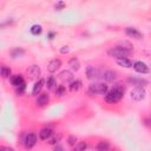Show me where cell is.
Segmentation results:
<instances>
[{
    "instance_id": "obj_11",
    "label": "cell",
    "mask_w": 151,
    "mask_h": 151,
    "mask_svg": "<svg viewBox=\"0 0 151 151\" xmlns=\"http://www.w3.org/2000/svg\"><path fill=\"white\" fill-rule=\"evenodd\" d=\"M125 33H126V35H129L130 38H133V39H142L143 38V34L134 27H126Z\"/></svg>"
},
{
    "instance_id": "obj_25",
    "label": "cell",
    "mask_w": 151,
    "mask_h": 151,
    "mask_svg": "<svg viewBox=\"0 0 151 151\" xmlns=\"http://www.w3.org/2000/svg\"><path fill=\"white\" fill-rule=\"evenodd\" d=\"M0 76L2 78H8L11 76V68L7 66H1L0 67Z\"/></svg>"
},
{
    "instance_id": "obj_6",
    "label": "cell",
    "mask_w": 151,
    "mask_h": 151,
    "mask_svg": "<svg viewBox=\"0 0 151 151\" xmlns=\"http://www.w3.org/2000/svg\"><path fill=\"white\" fill-rule=\"evenodd\" d=\"M145 88L144 87H134L132 91H131V98L136 101H140L145 98Z\"/></svg>"
},
{
    "instance_id": "obj_24",
    "label": "cell",
    "mask_w": 151,
    "mask_h": 151,
    "mask_svg": "<svg viewBox=\"0 0 151 151\" xmlns=\"http://www.w3.org/2000/svg\"><path fill=\"white\" fill-rule=\"evenodd\" d=\"M68 65L71 66V68H72L73 71H78L79 67H80V64H79L78 58H71L70 61H68Z\"/></svg>"
},
{
    "instance_id": "obj_2",
    "label": "cell",
    "mask_w": 151,
    "mask_h": 151,
    "mask_svg": "<svg viewBox=\"0 0 151 151\" xmlns=\"http://www.w3.org/2000/svg\"><path fill=\"white\" fill-rule=\"evenodd\" d=\"M107 54L112 58H116V59H119V58H126L127 55L131 54V51H126V50H123L118 46L116 47H112L107 51Z\"/></svg>"
},
{
    "instance_id": "obj_8",
    "label": "cell",
    "mask_w": 151,
    "mask_h": 151,
    "mask_svg": "<svg viewBox=\"0 0 151 151\" xmlns=\"http://www.w3.org/2000/svg\"><path fill=\"white\" fill-rule=\"evenodd\" d=\"M127 81H129L130 84L134 85L136 87H144L145 85L149 84V81H147L146 79L140 78V77H130V78L127 79Z\"/></svg>"
},
{
    "instance_id": "obj_9",
    "label": "cell",
    "mask_w": 151,
    "mask_h": 151,
    "mask_svg": "<svg viewBox=\"0 0 151 151\" xmlns=\"http://www.w3.org/2000/svg\"><path fill=\"white\" fill-rule=\"evenodd\" d=\"M40 73L41 71L38 65H32L29 68H27V76L29 77V79H33V80L38 79L40 77Z\"/></svg>"
},
{
    "instance_id": "obj_20",
    "label": "cell",
    "mask_w": 151,
    "mask_h": 151,
    "mask_svg": "<svg viewBox=\"0 0 151 151\" xmlns=\"http://www.w3.org/2000/svg\"><path fill=\"white\" fill-rule=\"evenodd\" d=\"M61 139V134L60 133H53L48 139H47V143L51 144V145H57V143Z\"/></svg>"
},
{
    "instance_id": "obj_26",
    "label": "cell",
    "mask_w": 151,
    "mask_h": 151,
    "mask_svg": "<svg viewBox=\"0 0 151 151\" xmlns=\"http://www.w3.org/2000/svg\"><path fill=\"white\" fill-rule=\"evenodd\" d=\"M86 147H87L86 142H79V143H77V144L74 145V147H73L72 151H85Z\"/></svg>"
},
{
    "instance_id": "obj_23",
    "label": "cell",
    "mask_w": 151,
    "mask_h": 151,
    "mask_svg": "<svg viewBox=\"0 0 151 151\" xmlns=\"http://www.w3.org/2000/svg\"><path fill=\"white\" fill-rule=\"evenodd\" d=\"M80 87H81V81H80L79 79H76V80H73V81L70 83V90H71L72 92L78 91Z\"/></svg>"
},
{
    "instance_id": "obj_4",
    "label": "cell",
    "mask_w": 151,
    "mask_h": 151,
    "mask_svg": "<svg viewBox=\"0 0 151 151\" xmlns=\"http://www.w3.org/2000/svg\"><path fill=\"white\" fill-rule=\"evenodd\" d=\"M21 143L24 144L25 149L29 150L32 149L35 144H37V134L34 132H29V133H26L24 138H21Z\"/></svg>"
},
{
    "instance_id": "obj_5",
    "label": "cell",
    "mask_w": 151,
    "mask_h": 151,
    "mask_svg": "<svg viewBox=\"0 0 151 151\" xmlns=\"http://www.w3.org/2000/svg\"><path fill=\"white\" fill-rule=\"evenodd\" d=\"M103 71L96 68L94 66H87L86 67V77L87 79H96V78H103Z\"/></svg>"
},
{
    "instance_id": "obj_32",
    "label": "cell",
    "mask_w": 151,
    "mask_h": 151,
    "mask_svg": "<svg viewBox=\"0 0 151 151\" xmlns=\"http://www.w3.org/2000/svg\"><path fill=\"white\" fill-rule=\"evenodd\" d=\"M68 52H70L68 46H63V47L60 48V53H63V54H66V53H68Z\"/></svg>"
},
{
    "instance_id": "obj_1",
    "label": "cell",
    "mask_w": 151,
    "mask_h": 151,
    "mask_svg": "<svg viewBox=\"0 0 151 151\" xmlns=\"http://www.w3.org/2000/svg\"><path fill=\"white\" fill-rule=\"evenodd\" d=\"M124 92H125V86L120 83H116L113 85V87L105 93V100L110 104L118 103L123 98Z\"/></svg>"
},
{
    "instance_id": "obj_31",
    "label": "cell",
    "mask_w": 151,
    "mask_h": 151,
    "mask_svg": "<svg viewBox=\"0 0 151 151\" xmlns=\"http://www.w3.org/2000/svg\"><path fill=\"white\" fill-rule=\"evenodd\" d=\"M64 7H65V2H64V1H58V2L54 5V8H55L57 11H61Z\"/></svg>"
},
{
    "instance_id": "obj_22",
    "label": "cell",
    "mask_w": 151,
    "mask_h": 151,
    "mask_svg": "<svg viewBox=\"0 0 151 151\" xmlns=\"http://www.w3.org/2000/svg\"><path fill=\"white\" fill-rule=\"evenodd\" d=\"M46 86L48 90H53L55 86H57V80L53 76H50L47 79H46Z\"/></svg>"
},
{
    "instance_id": "obj_27",
    "label": "cell",
    "mask_w": 151,
    "mask_h": 151,
    "mask_svg": "<svg viewBox=\"0 0 151 151\" xmlns=\"http://www.w3.org/2000/svg\"><path fill=\"white\" fill-rule=\"evenodd\" d=\"M29 31H31V33H32L33 35H39V34H41V32H42V27H41L40 25H33V26L29 28Z\"/></svg>"
},
{
    "instance_id": "obj_12",
    "label": "cell",
    "mask_w": 151,
    "mask_h": 151,
    "mask_svg": "<svg viewBox=\"0 0 151 151\" xmlns=\"http://www.w3.org/2000/svg\"><path fill=\"white\" fill-rule=\"evenodd\" d=\"M116 78H117V72L113 70H106L103 73V79L107 83H112Z\"/></svg>"
},
{
    "instance_id": "obj_15",
    "label": "cell",
    "mask_w": 151,
    "mask_h": 151,
    "mask_svg": "<svg viewBox=\"0 0 151 151\" xmlns=\"http://www.w3.org/2000/svg\"><path fill=\"white\" fill-rule=\"evenodd\" d=\"M9 80H11L12 85H14L15 87H18V86H20L21 84L25 83V80H24V78H22L21 74H14V76H11Z\"/></svg>"
},
{
    "instance_id": "obj_3",
    "label": "cell",
    "mask_w": 151,
    "mask_h": 151,
    "mask_svg": "<svg viewBox=\"0 0 151 151\" xmlns=\"http://www.w3.org/2000/svg\"><path fill=\"white\" fill-rule=\"evenodd\" d=\"M88 92L92 94H105L107 92V85L105 83H93L90 85Z\"/></svg>"
},
{
    "instance_id": "obj_34",
    "label": "cell",
    "mask_w": 151,
    "mask_h": 151,
    "mask_svg": "<svg viewBox=\"0 0 151 151\" xmlns=\"http://www.w3.org/2000/svg\"><path fill=\"white\" fill-rule=\"evenodd\" d=\"M0 151H14V150L8 146H0Z\"/></svg>"
},
{
    "instance_id": "obj_13",
    "label": "cell",
    "mask_w": 151,
    "mask_h": 151,
    "mask_svg": "<svg viewBox=\"0 0 151 151\" xmlns=\"http://www.w3.org/2000/svg\"><path fill=\"white\" fill-rule=\"evenodd\" d=\"M48 101H50V96L47 92L39 94V97L37 98V105L38 106H45L46 104H48Z\"/></svg>"
},
{
    "instance_id": "obj_29",
    "label": "cell",
    "mask_w": 151,
    "mask_h": 151,
    "mask_svg": "<svg viewBox=\"0 0 151 151\" xmlns=\"http://www.w3.org/2000/svg\"><path fill=\"white\" fill-rule=\"evenodd\" d=\"M25 88H26V84L24 83V84H21L20 86H18V87H17V90H15V93H17L18 96L22 94V93L25 92Z\"/></svg>"
},
{
    "instance_id": "obj_19",
    "label": "cell",
    "mask_w": 151,
    "mask_h": 151,
    "mask_svg": "<svg viewBox=\"0 0 151 151\" xmlns=\"http://www.w3.org/2000/svg\"><path fill=\"white\" fill-rule=\"evenodd\" d=\"M96 149H97V151H109V149H110V143H109L107 140H100V142L97 144Z\"/></svg>"
},
{
    "instance_id": "obj_28",
    "label": "cell",
    "mask_w": 151,
    "mask_h": 151,
    "mask_svg": "<svg viewBox=\"0 0 151 151\" xmlns=\"http://www.w3.org/2000/svg\"><path fill=\"white\" fill-rule=\"evenodd\" d=\"M65 93H66V88H65L64 85H59V86H57V88H55V94H57L58 97H63Z\"/></svg>"
},
{
    "instance_id": "obj_21",
    "label": "cell",
    "mask_w": 151,
    "mask_h": 151,
    "mask_svg": "<svg viewBox=\"0 0 151 151\" xmlns=\"http://www.w3.org/2000/svg\"><path fill=\"white\" fill-rule=\"evenodd\" d=\"M24 54H25V50H22L20 47H17V48H14V50L11 51V57L12 58H20Z\"/></svg>"
},
{
    "instance_id": "obj_33",
    "label": "cell",
    "mask_w": 151,
    "mask_h": 151,
    "mask_svg": "<svg viewBox=\"0 0 151 151\" xmlns=\"http://www.w3.org/2000/svg\"><path fill=\"white\" fill-rule=\"evenodd\" d=\"M53 151H64V147H63L61 145H59V144H57V145L54 146V149H53Z\"/></svg>"
},
{
    "instance_id": "obj_14",
    "label": "cell",
    "mask_w": 151,
    "mask_h": 151,
    "mask_svg": "<svg viewBox=\"0 0 151 151\" xmlns=\"http://www.w3.org/2000/svg\"><path fill=\"white\" fill-rule=\"evenodd\" d=\"M52 134H53V131L51 127H44L39 131V138L42 140H47Z\"/></svg>"
},
{
    "instance_id": "obj_36",
    "label": "cell",
    "mask_w": 151,
    "mask_h": 151,
    "mask_svg": "<svg viewBox=\"0 0 151 151\" xmlns=\"http://www.w3.org/2000/svg\"><path fill=\"white\" fill-rule=\"evenodd\" d=\"M112 151H118V150H112Z\"/></svg>"
},
{
    "instance_id": "obj_18",
    "label": "cell",
    "mask_w": 151,
    "mask_h": 151,
    "mask_svg": "<svg viewBox=\"0 0 151 151\" xmlns=\"http://www.w3.org/2000/svg\"><path fill=\"white\" fill-rule=\"evenodd\" d=\"M44 80L42 79H38V81H35V84H34V86H33V90H32V93L34 94V96H37L38 93H40V91H41V88L44 87Z\"/></svg>"
},
{
    "instance_id": "obj_30",
    "label": "cell",
    "mask_w": 151,
    "mask_h": 151,
    "mask_svg": "<svg viewBox=\"0 0 151 151\" xmlns=\"http://www.w3.org/2000/svg\"><path fill=\"white\" fill-rule=\"evenodd\" d=\"M76 142H77V137H76V136H70V137L67 138V143H68V145H71V146H74V145H76Z\"/></svg>"
},
{
    "instance_id": "obj_16",
    "label": "cell",
    "mask_w": 151,
    "mask_h": 151,
    "mask_svg": "<svg viewBox=\"0 0 151 151\" xmlns=\"http://www.w3.org/2000/svg\"><path fill=\"white\" fill-rule=\"evenodd\" d=\"M72 78H73V74L68 70H64L59 73V79L63 81H70V80H72Z\"/></svg>"
},
{
    "instance_id": "obj_17",
    "label": "cell",
    "mask_w": 151,
    "mask_h": 151,
    "mask_svg": "<svg viewBox=\"0 0 151 151\" xmlns=\"http://www.w3.org/2000/svg\"><path fill=\"white\" fill-rule=\"evenodd\" d=\"M117 61V64L119 65V66H123V67H126V68H130V67H132V60H130L129 58H119V59H117L116 60Z\"/></svg>"
},
{
    "instance_id": "obj_10",
    "label": "cell",
    "mask_w": 151,
    "mask_h": 151,
    "mask_svg": "<svg viewBox=\"0 0 151 151\" xmlns=\"http://www.w3.org/2000/svg\"><path fill=\"white\" fill-rule=\"evenodd\" d=\"M60 66H61V60L60 59H52L47 65V71L50 73H54L60 68Z\"/></svg>"
},
{
    "instance_id": "obj_7",
    "label": "cell",
    "mask_w": 151,
    "mask_h": 151,
    "mask_svg": "<svg viewBox=\"0 0 151 151\" xmlns=\"http://www.w3.org/2000/svg\"><path fill=\"white\" fill-rule=\"evenodd\" d=\"M132 67L134 68L136 72L142 73V74H145V73H149L150 72L149 66L145 63H143V61H136V63H133L132 64Z\"/></svg>"
},
{
    "instance_id": "obj_35",
    "label": "cell",
    "mask_w": 151,
    "mask_h": 151,
    "mask_svg": "<svg viewBox=\"0 0 151 151\" xmlns=\"http://www.w3.org/2000/svg\"><path fill=\"white\" fill-rule=\"evenodd\" d=\"M54 35H55V32H50L48 35H47V38H48V39H53Z\"/></svg>"
}]
</instances>
